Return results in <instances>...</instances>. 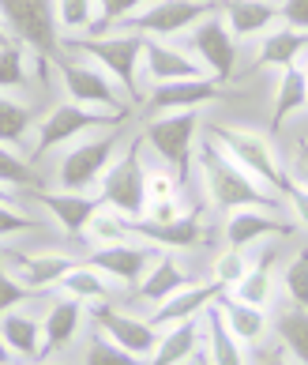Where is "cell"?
<instances>
[{
	"label": "cell",
	"instance_id": "obj_21",
	"mask_svg": "<svg viewBox=\"0 0 308 365\" xmlns=\"http://www.w3.org/2000/svg\"><path fill=\"white\" fill-rule=\"evenodd\" d=\"M143 68L151 72L154 83H177V79H199V76H207L203 64H196L188 53L158 42V38H147V46H143Z\"/></svg>",
	"mask_w": 308,
	"mask_h": 365
},
{
	"label": "cell",
	"instance_id": "obj_4",
	"mask_svg": "<svg viewBox=\"0 0 308 365\" xmlns=\"http://www.w3.org/2000/svg\"><path fill=\"white\" fill-rule=\"evenodd\" d=\"M143 46L147 38L143 34H117V38H83V34H68L64 38V49L72 53H83L95 64H102V72L113 79L117 87H124L128 94H136V72H139V61H143Z\"/></svg>",
	"mask_w": 308,
	"mask_h": 365
},
{
	"label": "cell",
	"instance_id": "obj_27",
	"mask_svg": "<svg viewBox=\"0 0 308 365\" xmlns=\"http://www.w3.org/2000/svg\"><path fill=\"white\" fill-rule=\"evenodd\" d=\"M0 339H4V346L11 350V354L19 358H31V361H42V346H46V331L42 324H38L34 317L26 313H4L0 317Z\"/></svg>",
	"mask_w": 308,
	"mask_h": 365
},
{
	"label": "cell",
	"instance_id": "obj_22",
	"mask_svg": "<svg viewBox=\"0 0 308 365\" xmlns=\"http://www.w3.org/2000/svg\"><path fill=\"white\" fill-rule=\"evenodd\" d=\"M214 305L222 309L225 328L233 331V339H237L240 346H260V343L267 339V328H271V320H267V309H256V305L237 302L230 290H225Z\"/></svg>",
	"mask_w": 308,
	"mask_h": 365
},
{
	"label": "cell",
	"instance_id": "obj_19",
	"mask_svg": "<svg viewBox=\"0 0 308 365\" xmlns=\"http://www.w3.org/2000/svg\"><path fill=\"white\" fill-rule=\"evenodd\" d=\"M132 237H143L154 249H192L203 237V226H199V215L184 211L173 222H151V219L132 222Z\"/></svg>",
	"mask_w": 308,
	"mask_h": 365
},
{
	"label": "cell",
	"instance_id": "obj_39",
	"mask_svg": "<svg viewBox=\"0 0 308 365\" xmlns=\"http://www.w3.org/2000/svg\"><path fill=\"white\" fill-rule=\"evenodd\" d=\"M95 0H57V23L68 31H90L95 26Z\"/></svg>",
	"mask_w": 308,
	"mask_h": 365
},
{
	"label": "cell",
	"instance_id": "obj_29",
	"mask_svg": "<svg viewBox=\"0 0 308 365\" xmlns=\"http://www.w3.org/2000/svg\"><path fill=\"white\" fill-rule=\"evenodd\" d=\"M203 320H207V354H203V358H207L211 365H248L245 346H240V343L233 339V331L225 328L222 309L211 305L207 313H203Z\"/></svg>",
	"mask_w": 308,
	"mask_h": 365
},
{
	"label": "cell",
	"instance_id": "obj_37",
	"mask_svg": "<svg viewBox=\"0 0 308 365\" xmlns=\"http://www.w3.org/2000/svg\"><path fill=\"white\" fill-rule=\"evenodd\" d=\"M282 287L290 294V302L297 309H308V245L293 252V260L282 272Z\"/></svg>",
	"mask_w": 308,
	"mask_h": 365
},
{
	"label": "cell",
	"instance_id": "obj_20",
	"mask_svg": "<svg viewBox=\"0 0 308 365\" xmlns=\"http://www.w3.org/2000/svg\"><path fill=\"white\" fill-rule=\"evenodd\" d=\"M225 26H230L233 38H260L271 34V26L282 19V11L267 0H222L218 4Z\"/></svg>",
	"mask_w": 308,
	"mask_h": 365
},
{
	"label": "cell",
	"instance_id": "obj_16",
	"mask_svg": "<svg viewBox=\"0 0 308 365\" xmlns=\"http://www.w3.org/2000/svg\"><path fill=\"white\" fill-rule=\"evenodd\" d=\"M4 260L19 272L16 279L23 282L26 290H34V294H42L49 287H60V279L79 264V260H72V256H64V252H4Z\"/></svg>",
	"mask_w": 308,
	"mask_h": 365
},
{
	"label": "cell",
	"instance_id": "obj_35",
	"mask_svg": "<svg viewBox=\"0 0 308 365\" xmlns=\"http://www.w3.org/2000/svg\"><path fill=\"white\" fill-rule=\"evenodd\" d=\"M248 267H252V264H248L245 249H230V245H225L218 256H214V267H211V272H214V282H218L222 290H233L237 282L248 275Z\"/></svg>",
	"mask_w": 308,
	"mask_h": 365
},
{
	"label": "cell",
	"instance_id": "obj_26",
	"mask_svg": "<svg viewBox=\"0 0 308 365\" xmlns=\"http://www.w3.org/2000/svg\"><path fill=\"white\" fill-rule=\"evenodd\" d=\"M199 320H184V324H173V328L162 331L154 354L147 358V365H184V361H196L199 358Z\"/></svg>",
	"mask_w": 308,
	"mask_h": 365
},
{
	"label": "cell",
	"instance_id": "obj_47",
	"mask_svg": "<svg viewBox=\"0 0 308 365\" xmlns=\"http://www.w3.org/2000/svg\"><path fill=\"white\" fill-rule=\"evenodd\" d=\"M181 207H177V200H166V204H147V215L143 219H151V222H173V219H181Z\"/></svg>",
	"mask_w": 308,
	"mask_h": 365
},
{
	"label": "cell",
	"instance_id": "obj_48",
	"mask_svg": "<svg viewBox=\"0 0 308 365\" xmlns=\"http://www.w3.org/2000/svg\"><path fill=\"white\" fill-rule=\"evenodd\" d=\"M290 178L308 188V136L297 140V155H293V173H290Z\"/></svg>",
	"mask_w": 308,
	"mask_h": 365
},
{
	"label": "cell",
	"instance_id": "obj_14",
	"mask_svg": "<svg viewBox=\"0 0 308 365\" xmlns=\"http://www.w3.org/2000/svg\"><path fill=\"white\" fill-rule=\"evenodd\" d=\"M222 94V83L211 76L199 79H177V83H158L147 98V110L154 117L162 113H181V110H199V106H211Z\"/></svg>",
	"mask_w": 308,
	"mask_h": 365
},
{
	"label": "cell",
	"instance_id": "obj_10",
	"mask_svg": "<svg viewBox=\"0 0 308 365\" xmlns=\"http://www.w3.org/2000/svg\"><path fill=\"white\" fill-rule=\"evenodd\" d=\"M192 49L199 53L203 72H207L211 79L225 83V79L233 76V68H237V38L230 34V26H225L222 11H214V16L199 19V23L192 26Z\"/></svg>",
	"mask_w": 308,
	"mask_h": 365
},
{
	"label": "cell",
	"instance_id": "obj_7",
	"mask_svg": "<svg viewBox=\"0 0 308 365\" xmlns=\"http://www.w3.org/2000/svg\"><path fill=\"white\" fill-rule=\"evenodd\" d=\"M214 11H218V4H211V0H154V4H147L132 19H124V26L136 34H151L158 42H166V38L181 34V31H192L199 19L214 16Z\"/></svg>",
	"mask_w": 308,
	"mask_h": 365
},
{
	"label": "cell",
	"instance_id": "obj_2",
	"mask_svg": "<svg viewBox=\"0 0 308 365\" xmlns=\"http://www.w3.org/2000/svg\"><path fill=\"white\" fill-rule=\"evenodd\" d=\"M207 136L218 143L237 166H245L256 181H263L271 192L282 196V185L290 178V170L278 162V151L271 147L267 136H260V132H252V128H233V125H211Z\"/></svg>",
	"mask_w": 308,
	"mask_h": 365
},
{
	"label": "cell",
	"instance_id": "obj_8",
	"mask_svg": "<svg viewBox=\"0 0 308 365\" xmlns=\"http://www.w3.org/2000/svg\"><path fill=\"white\" fill-rule=\"evenodd\" d=\"M117 132H102V136L79 140L68 147V155L60 158L57 178L64 185V192H87L98 178H105V170L113 166V151H117Z\"/></svg>",
	"mask_w": 308,
	"mask_h": 365
},
{
	"label": "cell",
	"instance_id": "obj_42",
	"mask_svg": "<svg viewBox=\"0 0 308 365\" xmlns=\"http://www.w3.org/2000/svg\"><path fill=\"white\" fill-rule=\"evenodd\" d=\"M26 297H34V290H26L23 282L8 272V260H4V252H0V317L11 313L16 305H23Z\"/></svg>",
	"mask_w": 308,
	"mask_h": 365
},
{
	"label": "cell",
	"instance_id": "obj_31",
	"mask_svg": "<svg viewBox=\"0 0 308 365\" xmlns=\"http://www.w3.org/2000/svg\"><path fill=\"white\" fill-rule=\"evenodd\" d=\"M34 128V110L19 98H8L0 94V147H11V151H23L26 136Z\"/></svg>",
	"mask_w": 308,
	"mask_h": 365
},
{
	"label": "cell",
	"instance_id": "obj_40",
	"mask_svg": "<svg viewBox=\"0 0 308 365\" xmlns=\"http://www.w3.org/2000/svg\"><path fill=\"white\" fill-rule=\"evenodd\" d=\"M0 185H42L34 166L19 155H11V147H0Z\"/></svg>",
	"mask_w": 308,
	"mask_h": 365
},
{
	"label": "cell",
	"instance_id": "obj_3",
	"mask_svg": "<svg viewBox=\"0 0 308 365\" xmlns=\"http://www.w3.org/2000/svg\"><path fill=\"white\" fill-rule=\"evenodd\" d=\"M0 26L42 61L57 57V0H0Z\"/></svg>",
	"mask_w": 308,
	"mask_h": 365
},
{
	"label": "cell",
	"instance_id": "obj_13",
	"mask_svg": "<svg viewBox=\"0 0 308 365\" xmlns=\"http://www.w3.org/2000/svg\"><path fill=\"white\" fill-rule=\"evenodd\" d=\"M162 256V249L154 245H132V241H124V245H105V249H95L87 256L90 267H98V272L105 279L113 282H124V287H139L143 275L151 272V264Z\"/></svg>",
	"mask_w": 308,
	"mask_h": 365
},
{
	"label": "cell",
	"instance_id": "obj_36",
	"mask_svg": "<svg viewBox=\"0 0 308 365\" xmlns=\"http://www.w3.org/2000/svg\"><path fill=\"white\" fill-rule=\"evenodd\" d=\"M26 87V53L19 42L0 46V91H19Z\"/></svg>",
	"mask_w": 308,
	"mask_h": 365
},
{
	"label": "cell",
	"instance_id": "obj_25",
	"mask_svg": "<svg viewBox=\"0 0 308 365\" xmlns=\"http://www.w3.org/2000/svg\"><path fill=\"white\" fill-rule=\"evenodd\" d=\"M192 287V275L184 272V267L173 260V256H158V260L151 264V272L143 275V282H139V297L143 302H151V305H162V302H169L173 294H181V290H188Z\"/></svg>",
	"mask_w": 308,
	"mask_h": 365
},
{
	"label": "cell",
	"instance_id": "obj_45",
	"mask_svg": "<svg viewBox=\"0 0 308 365\" xmlns=\"http://www.w3.org/2000/svg\"><path fill=\"white\" fill-rule=\"evenodd\" d=\"M282 196L290 200V211L297 215V222H301V226H308V188H304L301 181L286 178V185H282Z\"/></svg>",
	"mask_w": 308,
	"mask_h": 365
},
{
	"label": "cell",
	"instance_id": "obj_52",
	"mask_svg": "<svg viewBox=\"0 0 308 365\" xmlns=\"http://www.w3.org/2000/svg\"><path fill=\"white\" fill-rule=\"evenodd\" d=\"M4 42H11V38H8V31H4V26H0V46H4Z\"/></svg>",
	"mask_w": 308,
	"mask_h": 365
},
{
	"label": "cell",
	"instance_id": "obj_30",
	"mask_svg": "<svg viewBox=\"0 0 308 365\" xmlns=\"http://www.w3.org/2000/svg\"><path fill=\"white\" fill-rule=\"evenodd\" d=\"M308 106V79L301 68H286L278 72V87H275V106H271V125L282 128V120L293 117L297 110Z\"/></svg>",
	"mask_w": 308,
	"mask_h": 365
},
{
	"label": "cell",
	"instance_id": "obj_28",
	"mask_svg": "<svg viewBox=\"0 0 308 365\" xmlns=\"http://www.w3.org/2000/svg\"><path fill=\"white\" fill-rule=\"evenodd\" d=\"M237 302L245 305H256V309H267L275 297V249H267L256 264L248 267V275L237 282V287L230 290Z\"/></svg>",
	"mask_w": 308,
	"mask_h": 365
},
{
	"label": "cell",
	"instance_id": "obj_46",
	"mask_svg": "<svg viewBox=\"0 0 308 365\" xmlns=\"http://www.w3.org/2000/svg\"><path fill=\"white\" fill-rule=\"evenodd\" d=\"M278 11H282V23H286V26L308 34V0H282V4H278Z\"/></svg>",
	"mask_w": 308,
	"mask_h": 365
},
{
	"label": "cell",
	"instance_id": "obj_18",
	"mask_svg": "<svg viewBox=\"0 0 308 365\" xmlns=\"http://www.w3.org/2000/svg\"><path fill=\"white\" fill-rule=\"evenodd\" d=\"M278 211H260V207H240L230 211V222H225V245L230 249H248L263 237H286L290 226L282 219H275Z\"/></svg>",
	"mask_w": 308,
	"mask_h": 365
},
{
	"label": "cell",
	"instance_id": "obj_23",
	"mask_svg": "<svg viewBox=\"0 0 308 365\" xmlns=\"http://www.w3.org/2000/svg\"><path fill=\"white\" fill-rule=\"evenodd\" d=\"M304 53H308V34L304 31H293V26H278V31L263 34L256 68H278V72L297 68Z\"/></svg>",
	"mask_w": 308,
	"mask_h": 365
},
{
	"label": "cell",
	"instance_id": "obj_43",
	"mask_svg": "<svg viewBox=\"0 0 308 365\" xmlns=\"http://www.w3.org/2000/svg\"><path fill=\"white\" fill-rule=\"evenodd\" d=\"M177 173L169 170H147V204H166L177 200Z\"/></svg>",
	"mask_w": 308,
	"mask_h": 365
},
{
	"label": "cell",
	"instance_id": "obj_9",
	"mask_svg": "<svg viewBox=\"0 0 308 365\" xmlns=\"http://www.w3.org/2000/svg\"><path fill=\"white\" fill-rule=\"evenodd\" d=\"M60 72V83L68 91V102H79L87 110L98 113H113V117H128V106L120 102L117 83L102 68H87V64H72V61H53Z\"/></svg>",
	"mask_w": 308,
	"mask_h": 365
},
{
	"label": "cell",
	"instance_id": "obj_11",
	"mask_svg": "<svg viewBox=\"0 0 308 365\" xmlns=\"http://www.w3.org/2000/svg\"><path fill=\"white\" fill-rule=\"evenodd\" d=\"M117 120H124V117L87 110V106H79V102H60L57 110H49L46 120L38 125L34 155H42V151H49V147H57V143H68V140L83 136V132L98 128V125H117Z\"/></svg>",
	"mask_w": 308,
	"mask_h": 365
},
{
	"label": "cell",
	"instance_id": "obj_50",
	"mask_svg": "<svg viewBox=\"0 0 308 365\" xmlns=\"http://www.w3.org/2000/svg\"><path fill=\"white\" fill-rule=\"evenodd\" d=\"M0 365H11V350L4 346V339H0Z\"/></svg>",
	"mask_w": 308,
	"mask_h": 365
},
{
	"label": "cell",
	"instance_id": "obj_32",
	"mask_svg": "<svg viewBox=\"0 0 308 365\" xmlns=\"http://www.w3.org/2000/svg\"><path fill=\"white\" fill-rule=\"evenodd\" d=\"M60 290H64V297H75V302H83V305H105V294H110L105 275L98 267H90L87 260L75 264L72 272L60 279Z\"/></svg>",
	"mask_w": 308,
	"mask_h": 365
},
{
	"label": "cell",
	"instance_id": "obj_24",
	"mask_svg": "<svg viewBox=\"0 0 308 365\" xmlns=\"http://www.w3.org/2000/svg\"><path fill=\"white\" fill-rule=\"evenodd\" d=\"M83 317H87V305L75 302V297H60V302H53L49 317L42 324L46 331V346H42V358L53 354V350H64L75 343L79 328H83Z\"/></svg>",
	"mask_w": 308,
	"mask_h": 365
},
{
	"label": "cell",
	"instance_id": "obj_1",
	"mask_svg": "<svg viewBox=\"0 0 308 365\" xmlns=\"http://www.w3.org/2000/svg\"><path fill=\"white\" fill-rule=\"evenodd\" d=\"M199 173H203V188L218 211H240V207L282 211V196L271 192L263 181H256L245 166H237L207 132L203 143H199Z\"/></svg>",
	"mask_w": 308,
	"mask_h": 365
},
{
	"label": "cell",
	"instance_id": "obj_17",
	"mask_svg": "<svg viewBox=\"0 0 308 365\" xmlns=\"http://www.w3.org/2000/svg\"><path fill=\"white\" fill-rule=\"evenodd\" d=\"M225 290L218 287V282H192L188 290H181V294H173L169 302H162L154 309V317H151V328H158V331H166V328H173V324H184V320H199L207 313V309L218 302Z\"/></svg>",
	"mask_w": 308,
	"mask_h": 365
},
{
	"label": "cell",
	"instance_id": "obj_6",
	"mask_svg": "<svg viewBox=\"0 0 308 365\" xmlns=\"http://www.w3.org/2000/svg\"><path fill=\"white\" fill-rule=\"evenodd\" d=\"M203 128L199 110H181V113H162L154 120H147L143 128V143H151L158 155H162L166 166H173L177 181L184 185L192 178V143Z\"/></svg>",
	"mask_w": 308,
	"mask_h": 365
},
{
	"label": "cell",
	"instance_id": "obj_51",
	"mask_svg": "<svg viewBox=\"0 0 308 365\" xmlns=\"http://www.w3.org/2000/svg\"><path fill=\"white\" fill-rule=\"evenodd\" d=\"M297 68H301V72H304V79H308V53H304V61L297 64Z\"/></svg>",
	"mask_w": 308,
	"mask_h": 365
},
{
	"label": "cell",
	"instance_id": "obj_41",
	"mask_svg": "<svg viewBox=\"0 0 308 365\" xmlns=\"http://www.w3.org/2000/svg\"><path fill=\"white\" fill-rule=\"evenodd\" d=\"M87 365H143V361L136 354H128L124 346H117L113 339L98 335V339L87 346Z\"/></svg>",
	"mask_w": 308,
	"mask_h": 365
},
{
	"label": "cell",
	"instance_id": "obj_15",
	"mask_svg": "<svg viewBox=\"0 0 308 365\" xmlns=\"http://www.w3.org/2000/svg\"><path fill=\"white\" fill-rule=\"evenodd\" d=\"M34 196H38V204L53 215V222H57L68 237H83L87 222L105 207L102 200L90 196V192H49V188H34Z\"/></svg>",
	"mask_w": 308,
	"mask_h": 365
},
{
	"label": "cell",
	"instance_id": "obj_5",
	"mask_svg": "<svg viewBox=\"0 0 308 365\" xmlns=\"http://www.w3.org/2000/svg\"><path fill=\"white\" fill-rule=\"evenodd\" d=\"M143 136L132 140L128 155H120L102 178V192L98 200L105 207L120 211L128 222H139L147 215V166H143Z\"/></svg>",
	"mask_w": 308,
	"mask_h": 365
},
{
	"label": "cell",
	"instance_id": "obj_34",
	"mask_svg": "<svg viewBox=\"0 0 308 365\" xmlns=\"http://www.w3.org/2000/svg\"><path fill=\"white\" fill-rule=\"evenodd\" d=\"M83 237H90L95 245H124V241H132V222L124 219L120 211H113V207H102L95 219L87 222V234Z\"/></svg>",
	"mask_w": 308,
	"mask_h": 365
},
{
	"label": "cell",
	"instance_id": "obj_44",
	"mask_svg": "<svg viewBox=\"0 0 308 365\" xmlns=\"http://www.w3.org/2000/svg\"><path fill=\"white\" fill-rule=\"evenodd\" d=\"M42 222L34 219V215H26L19 207H11L0 200V237H11V234H31V230H38Z\"/></svg>",
	"mask_w": 308,
	"mask_h": 365
},
{
	"label": "cell",
	"instance_id": "obj_33",
	"mask_svg": "<svg viewBox=\"0 0 308 365\" xmlns=\"http://www.w3.org/2000/svg\"><path fill=\"white\" fill-rule=\"evenodd\" d=\"M278 339L290 350V358L297 365H308V309L290 305L282 317H278Z\"/></svg>",
	"mask_w": 308,
	"mask_h": 365
},
{
	"label": "cell",
	"instance_id": "obj_38",
	"mask_svg": "<svg viewBox=\"0 0 308 365\" xmlns=\"http://www.w3.org/2000/svg\"><path fill=\"white\" fill-rule=\"evenodd\" d=\"M147 4H154V0H95L98 16H95V26H90V31H95V34H102L105 26L132 19L136 11H143Z\"/></svg>",
	"mask_w": 308,
	"mask_h": 365
},
{
	"label": "cell",
	"instance_id": "obj_53",
	"mask_svg": "<svg viewBox=\"0 0 308 365\" xmlns=\"http://www.w3.org/2000/svg\"><path fill=\"white\" fill-rule=\"evenodd\" d=\"M196 365H211V361H207V358H203V354H199V358H196Z\"/></svg>",
	"mask_w": 308,
	"mask_h": 365
},
{
	"label": "cell",
	"instance_id": "obj_49",
	"mask_svg": "<svg viewBox=\"0 0 308 365\" xmlns=\"http://www.w3.org/2000/svg\"><path fill=\"white\" fill-rule=\"evenodd\" d=\"M260 365H293V361L282 354V350H271V354H263V358H260Z\"/></svg>",
	"mask_w": 308,
	"mask_h": 365
},
{
	"label": "cell",
	"instance_id": "obj_12",
	"mask_svg": "<svg viewBox=\"0 0 308 365\" xmlns=\"http://www.w3.org/2000/svg\"><path fill=\"white\" fill-rule=\"evenodd\" d=\"M87 313L95 317V324L102 328L105 339H113L117 346H124L128 354H136L139 361L154 354L158 346V328H151V320H139V317H128V313H117L110 305H87Z\"/></svg>",
	"mask_w": 308,
	"mask_h": 365
}]
</instances>
